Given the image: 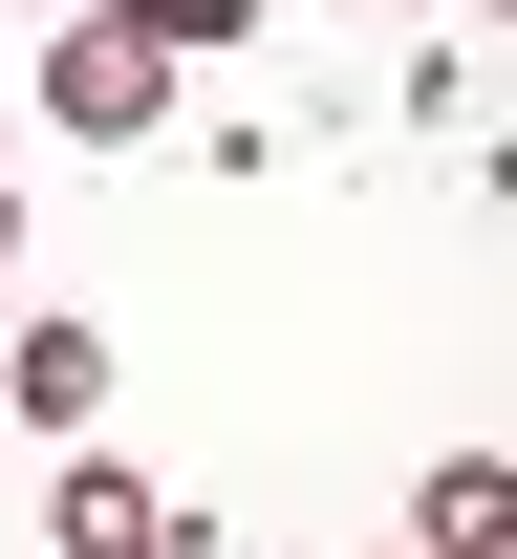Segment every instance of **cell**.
Wrapping results in <instances>:
<instances>
[{
	"mask_svg": "<svg viewBox=\"0 0 517 559\" xmlns=\"http://www.w3.org/2000/svg\"><path fill=\"white\" fill-rule=\"evenodd\" d=\"M0 259H22V173H0Z\"/></svg>",
	"mask_w": 517,
	"mask_h": 559,
	"instance_id": "obj_5",
	"label": "cell"
},
{
	"mask_svg": "<svg viewBox=\"0 0 517 559\" xmlns=\"http://www.w3.org/2000/svg\"><path fill=\"white\" fill-rule=\"evenodd\" d=\"M517 538V452H432V495H410V559H496Z\"/></svg>",
	"mask_w": 517,
	"mask_h": 559,
	"instance_id": "obj_4",
	"label": "cell"
},
{
	"mask_svg": "<svg viewBox=\"0 0 517 559\" xmlns=\"http://www.w3.org/2000/svg\"><path fill=\"white\" fill-rule=\"evenodd\" d=\"M44 108H66V151H151L173 130V66L130 22H44Z\"/></svg>",
	"mask_w": 517,
	"mask_h": 559,
	"instance_id": "obj_1",
	"label": "cell"
},
{
	"mask_svg": "<svg viewBox=\"0 0 517 559\" xmlns=\"http://www.w3.org/2000/svg\"><path fill=\"white\" fill-rule=\"evenodd\" d=\"M0 409L44 430V452H86V430H108V323H66V301H44V323L0 345Z\"/></svg>",
	"mask_w": 517,
	"mask_h": 559,
	"instance_id": "obj_3",
	"label": "cell"
},
{
	"mask_svg": "<svg viewBox=\"0 0 517 559\" xmlns=\"http://www.w3.org/2000/svg\"><path fill=\"white\" fill-rule=\"evenodd\" d=\"M388 559H410V538H388Z\"/></svg>",
	"mask_w": 517,
	"mask_h": 559,
	"instance_id": "obj_6",
	"label": "cell"
},
{
	"mask_svg": "<svg viewBox=\"0 0 517 559\" xmlns=\"http://www.w3.org/2000/svg\"><path fill=\"white\" fill-rule=\"evenodd\" d=\"M44 559H195V495H151L130 452H66L44 474Z\"/></svg>",
	"mask_w": 517,
	"mask_h": 559,
	"instance_id": "obj_2",
	"label": "cell"
}]
</instances>
